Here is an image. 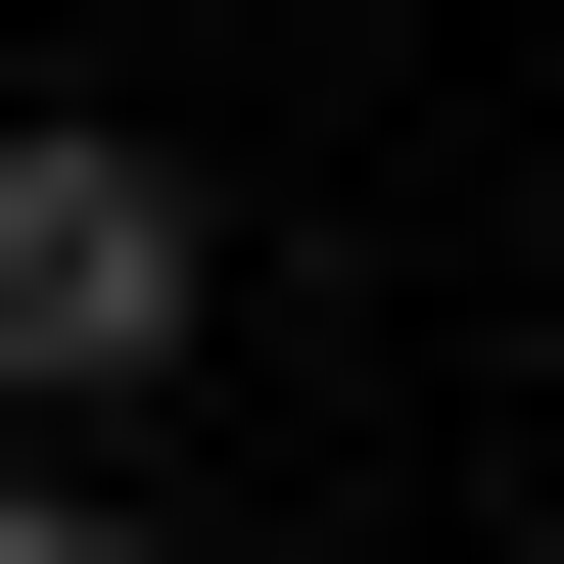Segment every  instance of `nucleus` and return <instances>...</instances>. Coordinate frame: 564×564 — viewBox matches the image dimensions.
<instances>
[{"label":"nucleus","instance_id":"1","mask_svg":"<svg viewBox=\"0 0 564 564\" xmlns=\"http://www.w3.org/2000/svg\"><path fill=\"white\" fill-rule=\"evenodd\" d=\"M141 329H188V188L141 141H0V423H95Z\"/></svg>","mask_w":564,"mask_h":564},{"label":"nucleus","instance_id":"2","mask_svg":"<svg viewBox=\"0 0 564 564\" xmlns=\"http://www.w3.org/2000/svg\"><path fill=\"white\" fill-rule=\"evenodd\" d=\"M0 564H141V518H95V470H0Z\"/></svg>","mask_w":564,"mask_h":564}]
</instances>
